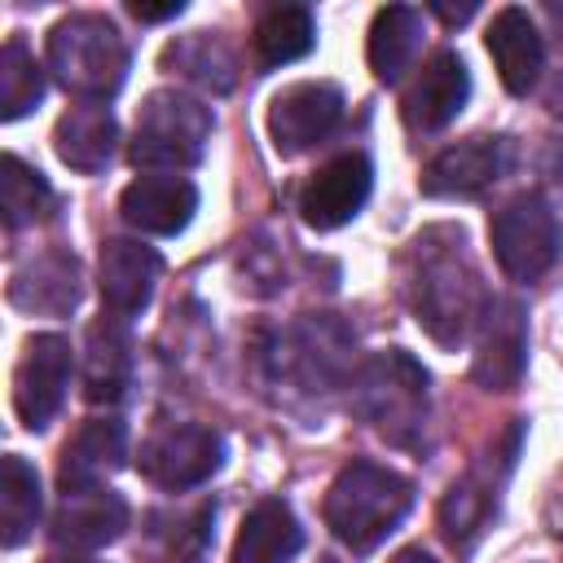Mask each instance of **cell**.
I'll return each instance as SVG.
<instances>
[{
	"instance_id": "6da1fadb",
	"label": "cell",
	"mask_w": 563,
	"mask_h": 563,
	"mask_svg": "<svg viewBox=\"0 0 563 563\" xmlns=\"http://www.w3.org/2000/svg\"><path fill=\"white\" fill-rule=\"evenodd\" d=\"M405 295L413 308V321L440 343L457 347L484 317L488 290L479 282V268L471 264L466 233L457 224L422 229L405 251Z\"/></svg>"
},
{
	"instance_id": "7a4b0ae2",
	"label": "cell",
	"mask_w": 563,
	"mask_h": 563,
	"mask_svg": "<svg viewBox=\"0 0 563 563\" xmlns=\"http://www.w3.org/2000/svg\"><path fill=\"white\" fill-rule=\"evenodd\" d=\"M409 501H413V484L400 471L378 462H347L325 493V528L343 545L369 550L405 519Z\"/></svg>"
},
{
	"instance_id": "3957f363",
	"label": "cell",
	"mask_w": 563,
	"mask_h": 563,
	"mask_svg": "<svg viewBox=\"0 0 563 563\" xmlns=\"http://www.w3.org/2000/svg\"><path fill=\"white\" fill-rule=\"evenodd\" d=\"M48 66L57 84L84 101L114 97L128 75V44L101 13H70L48 31Z\"/></svg>"
},
{
	"instance_id": "277c9868",
	"label": "cell",
	"mask_w": 563,
	"mask_h": 563,
	"mask_svg": "<svg viewBox=\"0 0 563 563\" xmlns=\"http://www.w3.org/2000/svg\"><path fill=\"white\" fill-rule=\"evenodd\" d=\"M352 409L391 444L413 449L427 427V369L409 352H378L352 378Z\"/></svg>"
},
{
	"instance_id": "5b68a950",
	"label": "cell",
	"mask_w": 563,
	"mask_h": 563,
	"mask_svg": "<svg viewBox=\"0 0 563 563\" xmlns=\"http://www.w3.org/2000/svg\"><path fill=\"white\" fill-rule=\"evenodd\" d=\"M211 123L216 119L198 97L176 92V88H158L136 110V132H132L128 158L136 167H163L176 176L180 167H194L202 158Z\"/></svg>"
},
{
	"instance_id": "8992f818",
	"label": "cell",
	"mask_w": 563,
	"mask_h": 563,
	"mask_svg": "<svg viewBox=\"0 0 563 563\" xmlns=\"http://www.w3.org/2000/svg\"><path fill=\"white\" fill-rule=\"evenodd\" d=\"M488 238H493V255H497L501 273L515 282H532L559 255V216L550 211L545 198L519 194L493 216Z\"/></svg>"
},
{
	"instance_id": "52a82bcc",
	"label": "cell",
	"mask_w": 563,
	"mask_h": 563,
	"mask_svg": "<svg viewBox=\"0 0 563 563\" xmlns=\"http://www.w3.org/2000/svg\"><path fill=\"white\" fill-rule=\"evenodd\" d=\"M220 457H224L220 431H211L202 422H163L141 444V475L154 479L158 488L180 493V488H194L207 475H216Z\"/></svg>"
},
{
	"instance_id": "ba28073f",
	"label": "cell",
	"mask_w": 563,
	"mask_h": 563,
	"mask_svg": "<svg viewBox=\"0 0 563 563\" xmlns=\"http://www.w3.org/2000/svg\"><path fill=\"white\" fill-rule=\"evenodd\" d=\"M66 383H70V343L62 334H31L13 369V409L22 427L44 431L62 409Z\"/></svg>"
},
{
	"instance_id": "9c48e42d",
	"label": "cell",
	"mask_w": 563,
	"mask_h": 563,
	"mask_svg": "<svg viewBox=\"0 0 563 563\" xmlns=\"http://www.w3.org/2000/svg\"><path fill=\"white\" fill-rule=\"evenodd\" d=\"M523 361H528V308H523V299H515V295L488 299V308L479 317L475 361H471L475 383L488 391H510L523 378Z\"/></svg>"
},
{
	"instance_id": "30bf717a",
	"label": "cell",
	"mask_w": 563,
	"mask_h": 563,
	"mask_svg": "<svg viewBox=\"0 0 563 563\" xmlns=\"http://www.w3.org/2000/svg\"><path fill=\"white\" fill-rule=\"evenodd\" d=\"M339 114H343V92L325 79H303L268 101V136L277 154H303L334 132Z\"/></svg>"
},
{
	"instance_id": "8fae6325",
	"label": "cell",
	"mask_w": 563,
	"mask_h": 563,
	"mask_svg": "<svg viewBox=\"0 0 563 563\" xmlns=\"http://www.w3.org/2000/svg\"><path fill=\"white\" fill-rule=\"evenodd\" d=\"M510 163V141L506 136H466L449 150H440L422 167V194L431 198H475L493 180H501Z\"/></svg>"
},
{
	"instance_id": "7c38bea8",
	"label": "cell",
	"mask_w": 563,
	"mask_h": 563,
	"mask_svg": "<svg viewBox=\"0 0 563 563\" xmlns=\"http://www.w3.org/2000/svg\"><path fill=\"white\" fill-rule=\"evenodd\" d=\"M369 185H374V172H369V158L365 154H339V158H330L325 167L312 172V180L299 194L303 224L308 229H321V233L347 224L365 207Z\"/></svg>"
},
{
	"instance_id": "4fadbf2b",
	"label": "cell",
	"mask_w": 563,
	"mask_h": 563,
	"mask_svg": "<svg viewBox=\"0 0 563 563\" xmlns=\"http://www.w3.org/2000/svg\"><path fill=\"white\" fill-rule=\"evenodd\" d=\"M163 260L132 242V238H110L101 242V260H97V286H101V303L110 317H136L141 308H150L154 286H158Z\"/></svg>"
},
{
	"instance_id": "5bb4252c",
	"label": "cell",
	"mask_w": 563,
	"mask_h": 563,
	"mask_svg": "<svg viewBox=\"0 0 563 563\" xmlns=\"http://www.w3.org/2000/svg\"><path fill=\"white\" fill-rule=\"evenodd\" d=\"M471 97V75H466V62L457 53H435L418 79L409 84L405 101H400V114H405V128L409 132H440L444 123H453L462 114Z\"/></svg>"
},
{
	"instance_id": "9a60e30c",
	"label": "cell",
	"mask_w": 563,
	"mask_h": 563,
	"mask_svg": "<svg viewBox=\"0 0 563 563\" xmlns=\"http://www.w3.org/2000/svg\"><path fill=\"white\" fill-rule=\"evenodd\" d=\"M128 457V427L119 418H88L62 449L57 484L62 493L75 488H101L106 475H114Z\"/></svg>"
},
{
	"instance_id": "2e32d148",
	"label": "cell",
	"mask_w": 563,
	"mask_h": 563,
	"mask_svg": "<svg viewBox=\"0 0 563 563\" xmlns=\"http://www.w3.org/2000/svg\"><path fill=\"white\" fill-rule=\"evenodd\" d=\"M119 211L132 229L154 233V238H172L180 233L194 211H198V189L185 176H141L123 189Z\"/></svg>"
},
{
	"instance_id": "e0dca14e",
	"label": "cell",
	"mask_w": 563,
	"mask_h": 563,
	"mask_svg": "<svg viewBox=\"0 0 563 563\" xmlns=\"http://www.w3.org/2000/svg\"><path fill=\"white\" fill-rule=\"evenodd\" d=\"M128 528V501L110 488H75L62 493V506L53 515V541L75 550H97L119 541Z\"/></svg>"
},
{
	"instance_id": "ac0fdd59",
	"label": "cell",
	"mask_w": 563,
	"mask_h": 563,
	"mask_svg": "<svg viewBox=\"0 0 563 563\" xmlns=\"http://www.w3.org/2000/svg\"><path fill=\"white\" fill-rule=\"evenodd\" d=\"M488 53H493V66L506 84V92L523 97L537 88L541 79V66H545V48H541V35L532 26V18L523 9H501L493 22H488V35H484Z\"/></svg>"
},
{
	"instance_id": "d6986e66",
	"label": "cell",
	"mask_w": 563,
	"mask_h": 563,
	"mask_svg": "<svg viewBox=\"0 0 563 563\" xmlns=\"http://www.w3.org/2000/svg\"><path fill=\"white\" fill-rule=\"evenodd\" d=\"M132 378V339L123 317H101L88 325L84 343V396L92 405H114Z\"/></svg>"
},
{
	"instance_id": "ffe728a7",
	"label": "cell",
	"mask_w": 563,
	"mask_h": 563,
	"mask_svg": "<svg viewBox=\"0 0 563 563\" xmlns=\"http://www.w3.org/2000/svg\"><path fill=\"white\" fill-rule=\"evenodd\" d=\"M506 471L510 466H497L493 471V457H488V462H479L466 479H457L444 493V501H440V532H444L449 545L471 550V541L484 532V523L497 510V488H501V475Z\"/></svg>"
},
{
	"instance_id": "44dd1931",
	"label": "cell",
	"mask_w": 563,
	"mask_h": 563,
	"mask_svg": "<svg viewBox=\"0 0 563 563\" xmlns=\"http://www.w3.org/2000/svg\"><path fill=\"white\" fill-rule=\"evenodd\" d=\"M114 141H119V123L101 101L70 106L53 128V150L75 172H101L114 154Z\"/></svg>"
},
{
	"instance_id": "7402d4cb",
	"label": "cell",
	"mask_w": 563,
	"mask_h": 563,
	"mask_svg": "<svg viewBox=\"0 0 563 563\" xmlns=\"http://www.w3.org/2000/svg\"><path fill=\"white\" fill-rule=\"evenodd\" d=\"M9 299L26 312H70L79 303V264L66 251H48L26 260L13 282H9Z\"/></svg>"
},
{
	"instance_id": "603a6c76",
	"label": "cell",
	"mask_w": 563,
	"mask_h": 563,
	"mask_svg": "<svg viewBox=\"0 0 563 563\" xmlns=\"http://www.w3.org/2000/svg\"><path fill=\"white\" fill-rule=\"evenodd\" d=\"M299 545H303V528L295 510L277 497H264L260 506H251V515L238 528L233 563H286L290 554H299Z\"/></svg>"
},
{
	"instance_id": "cb8c5ba5",
	"label": "cell",
	"mask_w": 563,
	"mask_h": 563,
	"mask_svg": "<svg viewBox=\"0 0 563 563\" xmlns=\"http://www.w3.org/2000/svg\"><path fill=\"white\" fill-rule=\"evenodd\" d=\"M422 48V13L409 9V4H387L374 13V26H369V70L383 79V84H396L413 57Z\"/></svg>"
},
{
	"instance_id": "d4e9b609",
	"label": "cell",
	"mask_w": 563,
	"mask_h": 563,
	"mask_svg": "<svg viewBox=\"0 0 563 563\" xmlns=\"http://www.w3.org/2000/svg\"><path fill=\"white\" fill-rule=\"evenodd\" d=\"M312 44H317V22H312V13H308L303 4H277V9H268V13L255 22V35H251L255 62H260L264 70L308 57Z\"/></svg>"
},
{
	"instance_id": "484cf974",
	"label": "cell",
	"mask_w": 563,
	"mask_h": 563,
	"mask_svg": "<svg viewBox=\"0 0 563 563\" xmlns=\"http://www.w3.org/2000/svg\"><path fill=\"white\" fill-rule=\"evenodd\" d=\"M40 519V475L26 457L4 453L0 457V541L13 550L31 537Z\"/></svg>"
},
{
	"instance_id": "4316f807",
	"label": "cell",
	"mask_w": 563,
	"mask_h": 563,
	"mask_svg": "<svg viewBox=\"0 0 563 563\" xmlns=\"http://www.w3.org/2000/svg\"><path fill=\"white\" fill-rule=\"evenodd\" d=\"M163 66H176L185 79L202 84V88H233V53L211 35V31H194V35H180L176 44L163 48Z\"/></svg>"
},
{
	"instance_id": "83f0119b",
	"label": "cell",
	"mask_w": 563,
	"mask_h": 563,
	"mask_svg": "<svg viewBox=\"0 0 563 563\" xmlns=\"http://www.w3.org/2000/svg\"><path fill=\"white\" fill-rule=\"evenodd\" d=\"M0 207H4V229H22L31 220H40L53 207V189L48 180L26 167L18 154H4V176H0Z\"/></svg>"
},
{
	"instance_id": "f1b7e54d",
	"label": "cell",
	"mask_w": 563,
	"mask_h": 563,
	"mask_svg": "<svg viewBox=\"0 0 563 563\" xmlns=\"http://www.w3.org/2000/svg\"><path fill=\"white\" fill-rule=\"evenodd\" d=\"M44 97V70L35 66L31 48L13 35L0 53V119H22Z\"/></svg>"
},
{
	"instance_id": "f546056e",
	"label": "cell",
	"mask_w": 563,
	"mask_h": 563,
	"mask_svg": "<svg viewBox=\"0 0 563 563\" xmlns=\"http://www.w3.org/2000/svg\"><path fill=\"white\" fill-rule=\"evenodd\" d=\"M541 519H545V528H550L554 537H563V471L554 475V484H550V493H545Z\"/></svg>"
},
{
	"instance_id": "4dcf8cb0",
	"label": "cell",
	"mask_w": 563,
	"mask_h": 563,
	"mask_svg": "<svg viewBox=\"0 0 563 563\" xmlns=\"http://www.w3.org/2000/svg\"><path fill=\"white\" fill-rule=\"evenodd\" d=\"M128 13H132V18H141V22H163V18L185 13V4H180V0H167V4H141V0H132V4H128Z\"/></svg>"
},
{
	"instance_id": "1f68e13d",
	"label": "cell",
	"mask_w": 563,
	"mask_h": 563,
	"mask_svg": "<svg viewBox=\"0 0 563 563\" xmlns=\"http://www.w3.org/2000/svg\"><path fill=\"white\" fill-rule=\"evenodd\" d=\"M431 9H435L444 22H466V18L475 13V4H471V0H466V4H431Z\"/></svg>"
},
{
	"instance_id": "d6a6232c",
	"label": "cell",
	"mask_w": 563,
	"mask_h": 563,
	"mask_svg": "<svg viewBox=\"0 0 563 563\" xmlns=\"http://www.w3.org/2000/svg\"><path fill=\"white\" fill-rule=\"evenodd\" d=\"M387 563H435V559H431L422 545H405V550H396Z\"/></svg>"
},
{
	"instance_id": "836d02e7",
	"label": "cell",
	"mask_w": 563,
	"mask_h": 563,
	"mask_svg": "<svg viewBox=\"0 0 563 563\" xmlns=\"http://www.w3.org/2000/svg\"><path fill=\"white\" fill-rule=\"evenodd\" d=\"M44 563H97V559H84V554H48Z\"/></svg>"
},
{
	"instance_id": "e575fe53",
	"label": "cell",
	"mask_w": 563,
	"mask_h": 563,
	"mask_svg": "<svg viewBox=\"0 0 563 563\" xmlns=\"http://www.w3.org/2000/svg\"><path fill=\"white\" fill-rule=\"evenodd\" d=\"M550 18H554V22H563V9H559V4H550Z\"/></svg>"
}]
</instances>
